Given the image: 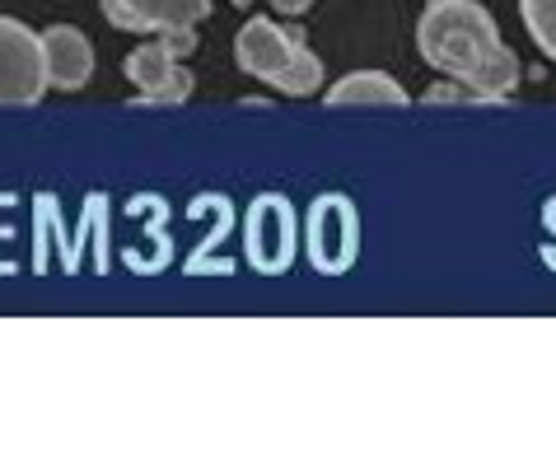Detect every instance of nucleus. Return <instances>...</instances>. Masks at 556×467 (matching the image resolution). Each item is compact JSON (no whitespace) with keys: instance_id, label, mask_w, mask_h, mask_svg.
Masks as SVG:
<instances>
[{"instance_id":"f257e3e1","label":"nucleus","mask_w":556,"mask_h":467,"mask_svg":"<svg viewBox=\"0 0 556 467\" xmlns=\"http://www.w3.org/2000/svg\"><path fill=\"white\" fill-rule=\"evenodd\" d=\"M416 47L426 66L458 80L468 99H509L519 85V56L477 0H430L416 24Z\"/></svg>"},{"instance_id":"f03ea898","label":"nucleus","mask_w":556,"mask_h":467,"mask_svg":"<svg viewBox=\"0 0 556 467\" xmlns=\"http://www.w3.org/2000/svg\"><path fill=\"white\" fill-rule=\"evenodd\" d=\"M304 248H308V262L323 276H342L355 267V253H361V215H355L351 197L328 192L308 206Z\"/></svg>"},{"instance_id":"7ed1b4c3","label":"nucleus","mask_w":556,"mask_h":467,"mask_svg":"<svg viewBox=\"0 0 556 467\" xmlns=\"http://www.w3.org/2000/svg\"><path fill=\"white\" fill-rule=\"evenodd\" d=\"M48 93L42 38L28 24L0 14V108H34Z\"/></svg>"},{"instance_id":"20e7f679","label":"nucleus","mask_w":556,"mask_h":467,"mask_svg":"<svg viewBox=\"0 0 556 467\" xmlns=\"http://www.w3.org/2000/svg\"><path fill=\"white\" fill-rule=\"evenodd\" d=\"M108 24L122 34H164V28H197L211 14V0H99Z\"/></svg>"},{"instance_id":"39448f33","label":"nucleus","mask_w":556,"mask_h":467,"mask_svg":"<svg viewBox=\"0 0 556 467\" xmlns=\"http://www.w3.org/2000/svg\"><path fill=\"white\" fill-rule=\"evenodd\" d=\"M127 80L141 89V103L154 108H178L192 93V75L178 66V56H168L164 42H146L127 56Z\"/></svg>"},{"instance_id":"423d86ee","label":"nucleus","mask_w":556,"mask_h":467,"mask_svg":"<svg viewBox=\"0 0 556 467\" xmlns=\"http://www.w3.org/2000/svg\"><path fill=\"white\" fill-rule=\"evenodd\" d=\"M249 257L257 272H286L295 257V211L281 197H262L249 215Z\"/></svg>"},{"instance_id":"0eeeda50","label":"nucleus","mask_w":556,"mask_h":467,"mask_svg":"<svg viewBox=\"0 0 556 467\" xmlns=\"http://www.w3.org/2000/svg\"><path fill=\"white\" fill-rule=\"evenodd\" d=\"M304 42L300 28H276L271 20H249L235 38V61L243 75H257V80H276L286 71V61L295 56V47Z\"/></svg>"},{"instance_id":"6e6552de","label":"nucleus","mask_w":556,"mask_h":467,"mask_svg":"<svg viewBox=\"0 0 556 467\" xmlns=\"http://www.w3.org/2000/svg\"><path fill=\"white\" fill-rule=\"evenodd\" d=\"M42 38V61H48V85L52 89H85L89 75H94V47L80 28L56 24Z\"/></svg>"},{"instance_id":"1a4fd4ad","label":"nucleus","mask_w":556,"mask_h":467,"mask_svg":"<svg viewBox=\"0 0 556 467\" xmlns=\"http://www.w3.org/2000/svg\"><path fill=\"white\" fill-rule=\"evenodd\" d=\"M328 108H407V89L383 71H355L328 89Z\"/></svg>"},{"instance_id":"9d476101","label":"nucleus","mask_w":556,"mask_h":467,"mask_svg":"<svg viewBox=\"0 0 556 467\" xmlns=\"http://www.w3.org/2000/svg\"><path fill=\"white\" fill-rule=\"evenodd\" d=\"M271 85L281 89V93H290V99H308V93H318V89H323V61L300 42V47H295V56L286 61V71L276 75Z\"/></svg>"},{"instance_id":"9b49d317","label":"nucleus","mask_w":556,"mask_h":467,"mask_svg":"<svg viewBox=\"0 0 556 467\" xmlns=\"http://www.w3.org/2000/svg\"><path fill=\"white\" fill-rule=\"evenodd\" d=\"M519 20L543 47V56L556 61V0H519Z\"/></svg>"},{"instance_id":"f8f14e48","label":"nucleus","mask_w":556,"mask_h":467,"mask_svg":"<svg viewBox=\"0 0 556 467\" xmlns=\"http://www.w3.org/2000/svg\"><path fill=\"white\" fill-rule=\"evenodd\" d=\"M160 42L168 47V56H188L197 47V28H164Z\"/></svg>"},{"instance_id":"ddd939ff","label":"nucleus","mask_w":556,"mask_h":467,"mask_svg":"<svg viewBox=\"0 0 556 467\" xmlns=\"http://www.w3.org/2000/svg\"><path fill=\"white\" fill-rule=\"evenodd\" d=\"M314 0H271V10H281V14H304Z\"/></svg>"},{"instance_id":"4468645a","label":"nucleus","mask_w":556,"mask_h":467,"mask_svg":"<svg viewBox=\"0 0 556 467\" xmlns=\"http://www.w3.org/2000/svg\"><path fill=\"white\" fill-rule=\"evenodd\" d=\"M235 5H249V0H235Z\"/></svg>"}]
</instances>
